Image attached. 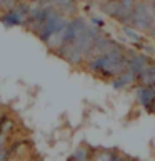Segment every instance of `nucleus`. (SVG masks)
Returning a JSON list of instances; mask_svg holds the SVG:
<instances>
[{"instance_id": "1", "label": "nucleus", "mask_w": 155, "mask_h": 161, "mask_svg": "<svg viewBox=\"0 0 155 161\" xmlns=\"http://www.w3.org/2000/svg\"><path fill=\"white\" fill-rule=\"evenodd\" d=\"M87 69L100 77H115L120 72L128 69V50L123 45L115 42L112 49L87 60Z\"/></svg>"}, {"instance_id": "2", "label": "nucleus", "mask_w": 155, "mask_h": 161, "mask_svg": "<svg viewBox=\"0 0 155 161\" xmlns=\"http://www.w3.org/2000/svg\"><path fill=\"white\" fill-rule=\"evenodd\" d=\"M98 34L100 32L93 27V25H87L73 40H70L68 44L62 45L57 52L62 55L67 62L73 64V65H78V64H82L87 60V55H88L90 49H92V45H93Z\"/></svg>"}, {"instance_id": "3", "label": "nucleus", "mask_w": 155, "mask_h": 161, "mask_svg": "<svg viewBox=\"0 0 155 161\" xmlns=\"http://www.w3.org/2000/svg\"><path fill=\"white\" fill-rule=\"evenodd\" d=\"M155 24V2H147V0H137L133 10L130 12L127 24L137 30H150V27Z\"/></svg>"}, {"instance_id": "4", "label": "nucleus", "mask_w": 155, "mask_h": 161, "mask_svg": "<svg viewBox=\"0 0 155 161\" xmlns=\"http://www.w3.org/2000/svg\"><path fill=\"white\" fill-rule=\"evenodd\" d=\"M67 22H68V20L65 19V15H62L57 8L53 7L52 12H50L38 25H35L32 30H33V34L37 35L40 40H43V42H45V40H47L50 35L55 34L57 30H60Z\"/></svg>"}, {"instance_id": "5", "label": "nucleus", "mask_w": 155, "mask_h": 161, "mask_svg": "<svg viewBox=\"0 0 155 161\" xmlns=\"http://www.w3.org/2000/svg\"><path fill=\"white\" fill-rule=\"evenodd\" d=\"M135 3H137V0H108V2L100 3V8L108 17L118 20L122 24H127V19L133 10Z\"/></svg>"}, {"instance_id": "6", "label": "nucleus", "mask_w": 155, "mask_h": 161, "mask_svg": "<svg viewBox=\"0 0 155 161\" xmlns=\"http://www.w3.org/2000/svg\"><path fill=\"white\" fill-rule=\"evenodd\" d=\"M150 60L152 59L143 52H128V70L135 75V77H138L140 72L145 69V65H147Z\"/></svg>"}, {"instance_id": "7", "label": "nucleus", "mask_w": 155, "mask_h": 161, "mask_svg": "<svg viewBox=\"0 0 155 161\" xmlns=\"http://www.w3.org/2000/svg\"><path fill=\"white\" fill-rule=\"evenodd\" d=\"M135 94H137V101L143 106L145 109L150 111L153 108V104H155V92L152 91L150 86H142V84H140V87H137Z\"/></svg>"}, {"instance_id": "8", "label": "nucleus", "mask_w": 155, "mask_h": 161, "mask_svg": "<svg viewBox=\"0 0 155 161\" xmlns=\"http://www.w3.org/2000/svg\"><path fill=\"white\" fill-rule=\"evenodd\" d=\"M133 80H137V77L127 69V70H123V72H120L118 75H115L113 80H112V86L115 89H125V87H128V86H132Z\"/></svg>"}, {"instance_id": "9", "label": "nucleus", "mask_w": 155, "mask_h": 161, "mask_svg": "<svg viewBox=\"0 0 155 161\" xmlns=\"http://www.w3.org/2000/svg\"><path fill=\"white\" fill-rule=\"evenodd\" d=\"M137 80L142 86H152V84H155V60H150V62L145 65V69L140 72Z\"/></svg>"}, {"instance_id": "10", "label": "nucleus", "mask_w": 155, "mask_h": 161, "mask_svg": "<svg viewBox=\"0 0 155 161\" xmlns=\"http://www.w3.org/2000/svg\"><path fill=\"white\" fill-rule=\"evenodd\" d=\"M52 7H55L62 15H73L77 12V3L75 0H52Z\"/></svg>"}, {"instance_id": "11", "label": "nucleus", "mask_w": 155, "mask_h": 161, "mask_svg": "<svg viewBox=\"0 0 155 161\" xmlns=\"http://www.w3.org/2000/svg\"><path fill=\"white\" fill-rule=\"evenodd\" d=\"M123 34L127 35V37H128L130 40H133V42H140V40H142L140 34L137 32V29L130 27V25H125V27H123Z\"/></svg>"}, {"instance_id": "12", "label": "nucleus", "mask_w": 155, "mask_h": 161, "mask_svg": "<svg viewBox=\"0 0 155 161\" xmlns=\"http://www.w3.org/2000/svg\"><path fill=\"white\" fill-rule=\"evenodd\" d=\"M72 161H88V149L87 148H78L72 156Z\"/></svg>"}, {"instance_id": "13", "label": "nucleus", "mask_w": 155, "mask_h": 161, "mask_svg": "<svg viewBox=\"0 0 155 161\" xmlns=\"http://www.w3.org/2000/svg\"><path fill=\"white\" fill-rule=\"evenodd\" d=\"M17 3H18V0H3L2 8H3V10H12Z\"/></svg>"}, {"instance_id": "14", "label": "nucleus", "mask_w": 155, "mask_h": 161, "mask_svg": "<svg viewBox=\"0 0 155 161\" xmlns=\"http://www.w3.org/2000/svg\"><path fill=\"white\" fill-rule=\"evenodd\" d=\"M7 146V134H0V148Z\"/></svg>"}, {"instance_id": "15", "label": "nucleus", "mask_w": 155, "mask_h": 161, "mask_svg": "<svg viewBox=\"0 0 155 161\" xmlns=\"http://www.w3.org/2000/svg\"><path fill=\"white\" fill-rule=\"evenodd\" d=\"M148 35H150V37H153V39H155V24L152 25V27H150V30H148Z\"/></svg>"}, {"instance_id": "16", "label": "nucleus", "mask_w": 155, "mask_h": 161, "mask_svg": "<svg viewBox=\"0 0 155 161\" xmlns=\"http://www.w3.org/2000/svg\"><path fill=\"white\" fill-rule=\"evenodd\" d=\"M37 2H38V3H50L52 0H37Z\"/></svg>"}, {"instance_id": "17", "label": "nucleus", "mask_w": 155, "mask_h": 161, "mask_svg": "<svg viewBox=\"0 0 155 161\" xmlns=\"http://www.w3.org/2000/svg\"><path fill=\"white\" fill-rule=\"evenodd\" d=\"M150 87H152V91H153V92H155V84H152V86H150Z\"/></svg>"}, {"instance_id": "18", "label": "nucleus", "mask_w": 155, "mask_h": 161, "mask_svg": "<svg viewBox=\"0 0 155 161\" xmlns=\"http://www.w3.org/2000/svg\"><path fill=\"white\" fill-rule=\"evenodd\" d=\"M98 2H100V3H103V2H108V0H98Z\"/></svg>"}, {"instance_id": "19", "label": "nucleus", "mask_w": 155, "mask_h": 161, "mask_svg": "<svg viewBox=\"0 0 155 161\" xmlns=\"http://www.w3.org/2000/svg\"><path fill=\"white\" fill-rule=\"evenodd\" d=\"M0 119H2V109H0ZM0 123H2V121H0Z\"/></svg>"}, {"instance_id": "20", "label": "nucleus", "mask_w": 155, "mask_h": 161, "mask_svg": "<svg viewBox=\"0 0 155 161\" xmlns=\"http://www.w3.org/2000/svg\"><path fill=\"white\" fill-rule=\"evenodd\" d=\"M2 3H3V0H0V8H2Z\"/></svg>"}, {"instance_id": "21", "label": "nucleus", "mask_w": 155, "mask_h": 161, "mask_svg": "<svg viewBox=\"0 0 155 161\" xmlns=\"http://www.w3.org/2000/svg\"><path fill=\"white\" fill-rule=\"evenodd\" d=\"M7 161H18V159H7Z\"/></svg>"}, {"instance_id": "22", "label": "nucleus", "mask_w": 155, "mask_h": 161, "mask_svg": "<svg viewBox=\"0 0 155 161\" xmlns=\"http://www.w3.org/2000/svg\"><path fill=\"white\" fill-rule=\"evenodd\" d=\"M87 2H92V0H87Z\"/></svg>"}]
</instances>
